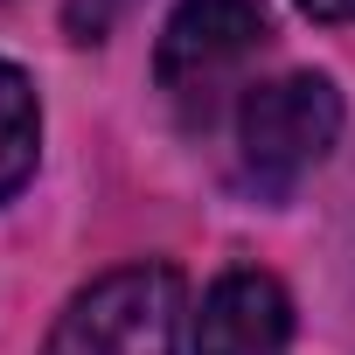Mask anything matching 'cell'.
Wrapping results in <instances>:
<instances>
[{
    "mask_svg": "<svg viewBox=\"0 0 355 355\" xmlns=\"http://www.w3.org/2000/svg\"><path fill=\"white\" fill-rule=\"evenodd\" d=\"M341 139V91L320 70H286L237 98V182L258 202H286Z\"/></svg>",
    "mask_w": 355,
    "mask_h": 355,
    "instance_id": "6da1fadb",
    "label": "cell"
},
{
    "mask_svg": "<svg viewBox=\"0 0 355 355\" xmlns=\"http://www.w3.org/2000/svg\"><path fill=\"white\" fill-rule=\"evenodd\" d=\"M189 286L174 265H119L91 279L49 327L42 355H182Z\"/></svg>",
    "mask_w": 355,
    "mask_h": 355,
    "instance_id": "7a4b0ae2",
    "label": "cell"
},
{
    "mask_svg": "<svg viewBox=\"0 0 355 355\" xmlns=\"http://www.w3.org/2000/svg\"><path fill=\"white\" fill-rule=\"evenodd\" d=\"M272 42V15L265 0H182L153 42V84L182 105V112H209V98Z\"/></svg>",
    "mask_w": 355,
    "mask_h": 355,
    "instance_id": "3957f363",
    "label": "cell"
},
{
    "mask_svg": "<svg viewBox=\"0 0 355 355\" xmlns=\"http://www.w3.org/2000/svg\"><path fill=\"white\" fill-rule=\"evenodd\" d=\"M286 341H293V293L272 272L230 265L209 279L196 313V355H286Z\"/></svg>",
    "mask_w": 355,
    "mask_h": 355,
    "instance_id": "277c9868",
    "label": "cell"
},
{
    "mask_svg": "<svg viewBox=\"0 0 355 355\" xmlns=\"http://www.w3.org/2000/svg\"><path fill=\"white\" fill-rule=\"evenodd\" d=\"M42 160V105L28 70H15L0 56V202H15L28 189V174Z\"/></svg>",
    "mask_w": 355,
    "mask_h": 355,
    "instance_id": "5b68a950",
    "label": "cell"
},
{
    "mask_svg": "<svg viewBox=\"0 0 355 355\" xmlns=\"http://www.w3.org/2000/svg\"><path fill=\"white\" fill-rule=\"evenodd\" d=\"M119 8H125V0H63V28H70L77 42H98V35L119 21Z\"/></svg>",
    "mask_w": 355,
    "mask_h": 355,
    "instance_id": "8992f818",
    "label": "cell"
},
{
    "mask_svg": "<svg viewBox=\"0 0 355 355\" xmlns=\"http://www.w3.org/2000/svg\"><path fill=\"white\" fill-rule=\"evenodd\" d=\"M306 21H355V0H293Z\"/></svg>",
    "mask_w": 355,
    "mask_h": 355,
    "instance_id": "52a82bcc",
    "label": "cell"
}]
</instances>
